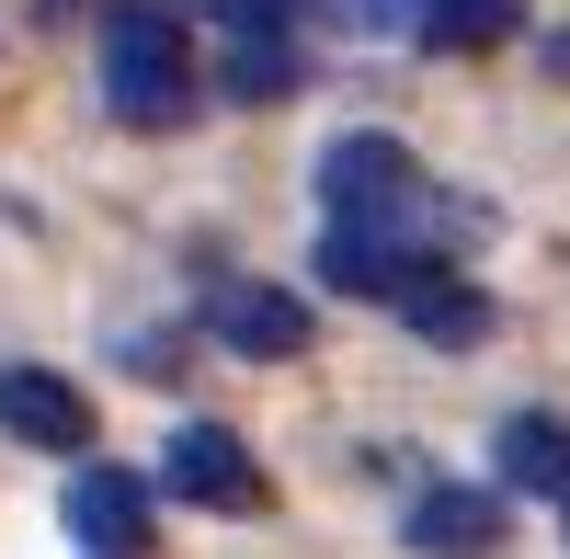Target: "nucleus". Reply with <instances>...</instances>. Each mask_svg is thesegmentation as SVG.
Returning <instances> with one entry per match:
<instances>
[{"label":"nucleus","instance_id":"6","mask_svg":"<svg viewBox=\"0 0 570 559\" xmlns=\"http://www.w3.org/2000/svg\"><path fill=\"white\" fill-rule=\"evenodd\" d=\"M411 548H434V559H491V548H502V491L434 480V491L411 502Z\"/></svg>","mask_w":570,"mask_h":559},{"label":"nucleus","instance_id":"14","mask_svg":"<svg viewBox=\"0 0 570 559\" xmlns=\"http://www.w3.org/2000/svg\"><path fill=\"white\" fill-rule=\"evenodd\" d=\"M354 23H365V35H389V23H422V0H354Z\"/></svg>","mask_w":570,"mask_h":559},{"label":"nucleus","instance_id":"12","mask_svg":"<svg viewBox=\"0 0 570 559\" xmlns=\"http://www.w3.org/2000/svg\"><path fill=\"white\" fill-rule=\"evenodd\" d=\"M285 80H297V46L285 35H240L228 46V104H285Z\"/></svg>","mask_w":570,"mask_h":559},{"label":"nucleus","instance_id":"3","mask_svg":"<svg viewBox=\"0 0 570 559\" xmlns=\"http://www.w3.org/2000/svg\"><path fill=\"white\" fill-rule=\"evenodd\" d=\"M160 480L195 502V514H263V469H252V445L228 434V423H183L171 434V457H160Z\"/></svg>","mask_w":570,"mask_h":559},{"label":"nucleus","instance_id":"1","mask_svg":"<svg viewBox=\"0 0 570 559\" xmlns=\"http://www.w3.org/2000/svg\"><path fill=\"white\" fill-rule=\"evenodd\" d=\"M104 104L115 126H183L195 115V35H183V0H115L104 12Z\"/></svg>","mask_w":570,"mask_h":559},{"label":"nucleus","instance_id":"7","mask_svg":"<svg viewBox=\"0 0 570 559\" xmlns=\"http://www.w3.org/2000/svg\"><path fill=\"white\" fill-rule=\"evenodd\" d=\"M69 537L91 559H137V548H149V491H137L126 469H80L69 480Z\"/></svg>","mask_w":570,"mask_h":559},{"label":"nucleus","instance_id":"2","mask_svg":"<svg viewBox=\"0 0 570 559\" xmlns=\"http://www.w3.org/2000/svg\"><path fill=\"white\" fill-rule=\"evenodd\" d=\"M320 206L343 217V228H411V217H422V171H411L400 137L354 126V137H331V149H320Z\"/></svg>","mask_w":570,"mask_h":559},{"label":"nucleus","instance_id":"13","mask_svg":"<svg viewBox=\"0 0 570 559\" xmlns=\"http://www.w3.org/2000/svg\"><path fill=\"white\" fill-rule=\"evenodd\" d=\"M228 35H285V0H217Z\"/></svg>","mask_w":570,"mask_h":559},{"label":"nucleus","instance_id":"9","mask_svg":"<svg viewBox=\"0 0 570 559\" xmlns=\"http://www.w3.org/2000/svg\"><path fill=\"white\" fill-rule=\"evenodd\" d=\"M502 480L570 502V423H559V411H513V423H502Z\"/></svg>","mask_w":570,"mask_h":559},{"label":"nucleus","instance_id":"5","mask_svg":"<svg viewBox=\"0 0 570 559\" xmlns=\"http://www.w3.org/2000/svg\"><path fill=\"white\" fill-rule=\"evenodd\" d=\"M206 332L228 354H297L308 343V308L285 286H252V274H228V286H206Z\"/></svg>","mask_w":570,"mask_h":559},{"label":"nucleus","instance_id":"10","mask_svg":"<svg viewBox=\"0 0 570 559\" xmlns=\"http://www.w3.org/2000/svg\"><path fill=\"white\" fill-rule=\"evenodd\" d=\"M400 320H411L422 343H480V332H491V297H480V286H456V274H434V263H422V286L400 297Z\"/></svg>","mask_w":570,"mask_h":559},{"label":"nucleus","instance_id":"15","mask_svg":"<svg viewBox=\"0 0 570 559\" xmlns=\"http://www.w3.org/2000/svg\"><path fill=\"white\" fill-rule=\"evenodd\" d=\"M559 514H570V502H559Z\"/></svg>","mask_w":570,"mask_h":559},{"label":"nucleus","instance_id":"4","mask_svg":"<svg viewBox=\"0 0 570 559\" xmlns=\"http://www.w3.org/2000/svg\"><path fill=\"white\" fill-rule=\"evenodd\" d=\"M0 434H23L46 457H80L91 445V400L69 377H46V365H0Z\"/></svg>","mask_w":570,"mask_h":559},{"label":"nucleus","instance_id":"11","mask_svg":"<svg viewBox=\"0 0 570 559\" xmlns=\"http://www.w3.org/2000/svg\"><path fill=\"white\" fill-rule=\"evenodd\" d=\"M422 46H445V58H480V46L513 35V0H422Z\"/></svg>","mask_w":570,"mask_h":559},{"label":"nucleus","instance_id":"8","mask_svg":"<svg viewBox=\"0 0 570 559\" xmlns=\"http://www.w3.org/2000/svg\"><path fill=\"white\" fill-rule=\"evenodd\" d=\"M320 274H331V286H343V297H411L422 286V252L400 241V228H343V217H331V252H320Z\"/></svg>","mask_w":570,"mask_h":559}]
</instances>
